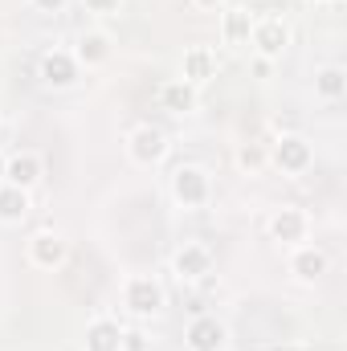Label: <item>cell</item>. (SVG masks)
Segmentation results:
<instances>
[{
    "label": "cell",
    "instance_id": "obj_10",
    "mask_svg": "<svg viewBox=\"0 0 347 351\" xmlns=\"http://www.w3.org/2000/svg\"><path fill=\"white\" fill-rule=\"evenodd\" d=\"M184 348L188 351H225L229 348V327H225V319L200 311V315L184 327Z\"/></svg>",
    "mask_w": 347,
    "mask_h": 351
},
{
    "label": "cell",
    "instance_id": "obj_21",
    "mask_svg": "<svg viewBox=\"0 0 347 351\" xmlns=\"http://www.w3.org/2000/svg\"><path fill=\"white\" fill-rule=\"evenodd\" d=\"M119 351H152V335H147L143 327H123Z\"/></svg>",
    "mask_w": 347,
    "mask_h": 351
},
{
    "label": "cell",
    "instance_id": "obj_24",
    "mask_svg": "<svg viewBox=\"0 0 347 351\" xmlns=\"http://www.w3.org/2000/svg\"><path fill=\"white\" fill-rule=\"evenodd\" d=\"M37 12H45V16H58V12H66V4L70 0H29Z\"/></svg>",
    "mask_w": 347,
    "mask_h": 351
},
{
    "label": "cell",
    "instance_id": "obj_7",
    "mask_svg": "<svg viewBox=\"0 0 347 351\" xmlns=\"http://www.w3.org/2000/svg\"><path fill=\"white\" fill-rule=\"evenodd\" d=\"M270 237H274L278 245H286V250L311 241V217H307V208H298V204H278V208L270 213Z\"/></svg>",
    "mask_w": 347,
    "mask_h": 351
},
{
    "label": "cell",
    "instance_id": "obj_13",
    "mask_svg": "<svg viewBox=\"0 0 347 351\" xmlns=\"http://www.w3.org/2000/svg\"><path fill=\"white\" fill-rule=\"evenodd\" d=\"M254 8L250 4H241V0H229L225 8H221V45H229V49H246L250 45V33H254Z\"/></svg>",
    "mask_w": 347,
    "mask_h": 351
},
{
    "label": "cell",
    "instance_id": "obj_18",
    "mask_svg": "<svg viewBox=\"0 0 347 351\" xmlns=\"http://www.w3.org/2000/svg\"><path fill=\"white\" fill-rule=\"evenodd\" d=\"M315 98L323 102V106H335V102H344L347 98V70L344 66H319L315 70Z\"/></svg>",
    "mask_w": 347,
    "mask_h": 351
},
{
    "label": "cell",
    "instance_id": "obj_11",
    "mask_svg": "<svg viewBox=\"0 0 347 351\" xmlns=\"http://www.w3.org/2000/svg\"><path fill=\"white\" fill-rule=\"evenodd\" d=\"M70 53L78 58V66H82V70H102V66L115 58V37H110V29L90 25V29L78 33V45H74Z\"/></svg>",
    "mask_w": 347,
    "mask_h": 351
},
{
    "label": "cell",
    "instance_id": "obj_3",
    "mask_svg": "<svg viewBox=\"0 0 347 351\" xmlns=\"http://www.w3.org/2000/svg\"><path fill=\"white\" fill-rule=\"evenodd\" d=\"M168 306V290L156 274H131L123 282V311L131 319H156Z\"/></svg>",
    "mask_w": 347,
    "mask_h": 351
},
{
    "label": "cell",
    "instance_id": "obj_19",
    "mask_svg": "<svg viewBox=\"0 0 347 351\" xmlns=\"http://www.w3.org/2000/svg\"><path fill=\"white\" fill-rule=\"evenodd\" d=\"M33 213V192L0 184V225H25Z\"/></svg>",
    "mask_w": 347,
    "mask_h": 351
},
{
    "label": "cell",
    "instance_id": "obj_14",
    "mask_svg": "<svg viewBox=\"0 0 347 351\" xmlns=\"http://www.w3.org/2000/svg\"><path fill=\"white\" fill-rule=\"evenodd\" d=\"M217 70H221V62H217V49L213 45H188L184 58H180V78L196 90L204 86V82H213Z\"/></svg>",
    "mask_w": 347,
    "mask_h": 351
},
{
    "label": "cell",
    "instance_id": "obj_6",
    "mask_svg": "<svg viewBox=\"0 0 347 351\" xmlns=\"http://www.w3.org/2000/svg\"><path fill=\"white\" fill-rule=\"evenodd\" d=\"M37 78L49 90H74L82 82V66L70 49H45L41 62H37Z\"/></svg>",
    "mask_w": 347,
    "mask_h": 351
},
{
    "label": "cell",
    "instance_id": "obj_23",
    "mask_svg": "<svg viewBox=\"0 0 347 351\" xmlns=\"http://www.w3.org/2000/svg\"><path fill=\"white\" fill-rule=\"evenodd\" d=\"M270 74H274V62H265V58H258V53H254V58H250V78L265 82Z\"/></svg>",
    "mask_w": 347,
    "mask_h": 351
},
{
    "label": "cell",
    "instance_id": "obj_15",
    "mask_svg": "<svg viewBox=\"0 0 347 351\" xmlns=\"http://www.w3.org/2000/svg\"><path fill=\"white\" fill-rule=\"evenodd\" d=\"M41 180H45V160H41L37 152H12V156L4 160V184L33 192Z\"/></svg>",
    "mask_w": 347,
    "mask_h": 351
},
{
    "label": "cell",
    "instance_id": "obj_1",
    "mask_svg": "<svg viewBox=\"0 0 347 351\" xmlns=\"http://www.w3.org/2000/svg\"><path fill=\"white\" fill-rule=\"evenodd\" d=\"M168 192H172L176 208L204 213L213 204V172L204 164H176L172 176H168Z\"/></svg>",
    "mask_w": 347,
    "mask_h": 351
},
{
    "label": "cell",
    "instance_id": "obj_26",
    "mask_svg": "<svg viewBox=\"0 0 347 351\" xmlns=\"http://www.w3.org/2000/svg\"><path fill=\"white\" fill-rule=\"evenodd\" d=\"M270 351H298V348H294V343H274Z\"/></svg>",
    "mask_w": 347,
    "mask_h": 351
},
{
    "label": "cell",
    "instance_id": "obj_9",
    "mask_svg": "<svg viewBox=\"0 0 347 351\" xmlns=\"http://www.w3.org/2000/svg\"><path fill=\"white\" fill-rule=\"evenodd\" d=\"M290 278L294 282H302V286H315V282H323L327 274H331V254L323 250V245H311V241H302V245H294L290 250Z\"/></svg>",
    "mask_w": 347,
    "mask_h": 351
},
{
    "label": "cell",
    "instance_id": "obj_2",
    "mask_svg": "<svg viewBox=\"0 0 347 351\" xmlns=\"http://www.w3.org/2000/svg\"><path fill=\"white\" fill-rule=\"evenodd\" d=\"M265 156H270V168H278V172L290 176V180H298V176H307L315 168V143L307 135H298V131H282L265 147Z\"/></svg>",
    "mask_w": 347,
    "mask_h": 351
},
{
    "label": "cell",
    "instance_id": "obj_27",
    "mask_svg": "<svg viewBox=\"0 0 347 351\" xmlns=\"http://www.w3.org/2000/svg\"><path fill=\"white\" fill-rule=\"evenodd\" d=\"M307 4H339V0H307Z\"/></svg>",
    "mask_w": 347,
    "mask_h": 351
},
{
    "label": "cell",
    "instance_id": "obj_17",
    "mask_svg": "<svg viewBox=\"0 0 347 351\" xmlns=\"http://www.w3.org/2000/svg\"><path fill=\"white\" fill-rule=\"evenodd\" d=\"M119 339H123V327L119 319L110 315H98L86 323V335H82V351H119Z\"/></svg>",
    "mask_w": 347,
    "mask_h": 351
},
{
    "label": "cell",
    "instance_id": "obj_25",
    "mask_svg": "<svg viewBox=\"0 0 347 351\" xmlns=\"http://www.w3.org/2000/svg\"><path fill=\"white\" fill-rule=\"evenodd\" d=\"M188 4H192L196 12H221V8H225L229 0H188Z\"/></svg>",
    "mask_w": 347,
    "mask_h": 351
},
{
    "label": "cell",
    "instance_id": "obj_28",
    "mask_svg": "<svg viewBox=\"0 0 347 351\" xmlns=\"http://www.w3.org/2000/svg\"><path fill=\"white\" fill-rule=\"evenodd\" d=\"M4 160H8V156H0V184H4Z\"/></svg>",
    "mask_w": 347,
    "mask_h": 351
},
{
    "label": "cell",
    "instance_id": "obj_20",
    "mask_svg": "<svg viewBox=\"0 0 347 351\" xmlns=\"http://www.w3.org/2000/svg\"><path fill=\"white\" fill-rule=\"evenodd\" d=\"M233 164L241 168L246 176H261L270 168V156H265V143H241L237 152H233Z\"/></svg>",
    "mask_w": 347,
    "mask_h": 351
},
{
    "label": "cell",
    "instance_id": "obj_8",
    "mask_svg": "<svg viewBox=\"0 0 347 351\" xmlns=\"http://www.w3.org/2000/svg\"><path fill=\"white\" fill-rule=\"evenodd\" d=\"M25 258L33 269H62L70 258V241L58 233V229H37L29 241H25Z\"/></svg>",
    "mask_w": 347,
    "mask_h": 351
},
{
    "label": "cell",
    "instance_id": "obj_4",
    "mask_svg": "<svg viewBox=\"0 0 347 351\" xmlns=\"http://www.w3.org/2000/svg\"><path fill=\"white\" fill-rule=\"evenodd\" d=\"M168 152H172V139H168L164 127L139 123V127L127 131V160H131L135 168H156V164L168 160Z\"/></svg>",
    "mask_w": 347,
    "mask_h": 351
},
{
    "label": "cell",
    "instance_id": "obj_12",
    "mask_svg": "<svg viewBox=\"0 0 347 351\" xmlns=\"http://www.w3.org/2000/svg\"><path fill=\"white\" fill-rule=\"evenodd\" d=\"M213 265H217V258L204 241H184L172 254V274L180 282H204L213 274Z\"/></svg>",
    "mask_w": 347,
    "mask_h": 351
},
{
    "label": "cell",
    "instance_id": "obj_16",
    "mask_svg": "<svg viewBox=\"0 0 347 351\" xmlns=\"http://www.w3.org/2000/svg\"><path fill=\"white\" fill-rule=\"evenodd\" d=\"M156 102H160V110L184 119V114H192L200 106V90L188 86L184 78H168V82H160V90H156Z\"/></svg>",
    "mask_w": 347,
    "mask_h": 351
},
{
    "label": "cell",
    "instance_id": "obj_22",
    "mask_svg": "<svg viewBox=\"0 0 347 351\" xmlns=\"http://www.w3.org/2000/svg\"><path fill=\"white\" fill-rule=\"evenodd\" d=\"M123 4H127V0H82V8H86L90 16H98V21L119 16V12H123Z\"/></svg>",
    "mask_w": 347,
    "mask_h": 351
},
{
    "label": "cell",
    "instance_id": "obj_5",
    "mask_svg": "<svg viewBox=\"0 0 347 351\" xmlns=\"http://www.w3.org/2000/svg\"><path fill=\"white\" fill-rule=\"evenodd\" d=\"M294 45V29H290V21L286 16H258L254 21V33H250V49L265 58V62H282L286 58V49Z\"/></svg>",
    "mask_w": 347,
    "mask_h": 351
}]
</instances>
